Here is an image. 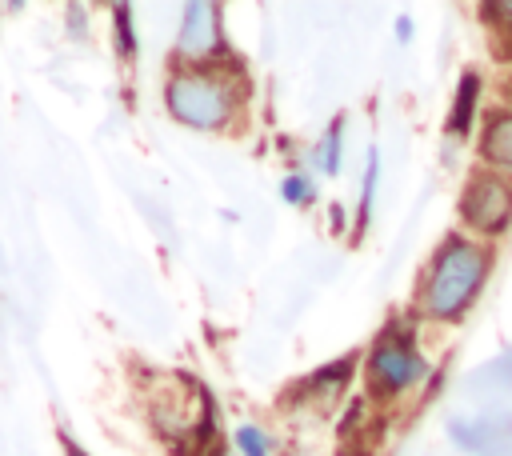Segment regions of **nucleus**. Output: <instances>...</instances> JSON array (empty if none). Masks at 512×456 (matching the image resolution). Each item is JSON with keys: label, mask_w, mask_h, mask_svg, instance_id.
Here are the masks:
<instances>
[{"label": "nucleus", "mask_w": 512, "mask_h": 456, "mask_svg": "<svg viewBox=\"0 0 512 456\" xmlns=\"http://www.w3.org/2000/svg\"><path fill=\"white\" fill-rule=\"evenodd\" d=\"M492 272H496V244H484L464 236L460 228H448L432 244L428 260L420 264V276L412 288V312L420 316V324L456 328L480 304Z\"/></svg>", "instance_id": "obj_1"}, {"label": "nucleus", "mask_w": 512, "mask_h": 456, "mask_svg": "<svg viewBox=\"0 0 512 456\" xmlns=\"http://www.w3.org/2000/svg\"><path fill=\"white\" fill-rule=\"evenodd\" d=\"M248 68L236 56L232 64L212 68H168L164 76V112L192 132H232L248 108Z\"/></svg>", "instance_id": "obj_2"}, {"label": "nucleus", "mask_w": 512, "mask_h": 456, "mask_svg": "<svg viewBox=\"0 0 512 456\" xmlns=\"http://www.w3.org/2000/svg\"><path fill=\"white\" fill-rule=\"evenodd\" d=\"M428 376H432V364L420 352V316L408 308L404 316H392L360 356L364 396L372 404H396L408 392L424 388Z\"/></svg>", "instance_id": "obj_3"}, {"label": "nucleus", "mask_w": 512, "mask_h": 456, "mask_svg": "<svg viewBox=\"0 0 512 456\" xmlns=\"http://www.w3.org/2000/svg\"><path fill=\"white\" fill-rule=\"evenodd\" d=\"M456 228L472 240L500 244L512 232V176L472 164L456 192Z\"/></svg>", "instance_id": "obj_4"}, {"label": "nucleus", "mask_w": 512, "mask_h": 456, "mask_svg": "<svg viewBox=\"0 0 512 456\" xmlns=\"http://www.w3.org/2000/svg\"><path fill=\"white\" fill-rule=\"evenodd\" d=\"M236 52L224 36V8L216 0H192L180 8V28L172 44V64L176 68H212V64H232Z\"/></svg>", "instance_id": "obj_5"}, {"label": "nucleus", "mask_w": 512, "mask_h": 456, "mask_svg": "<svg viewBox=\"0 0 512 456\" xmlns=\"http://www.w3.org/2000/svg\"><path fill=\"white\" fill-rule=\"evenodd\" d=\"M448 436L468 456H512V408H488L480 416H452Z\"/></svg>", "instance_id": "obj_6"}, {"label": "nucleus", "mask_w": 512, "mask_h": 456, "mask_svg": "<svg viewBox=\"0 0 512 456\" xmlns=\"http://www.w3.org/2000/svg\"><path fill=\"white\" fill-rule=\"evenodd\" d=\"M480 116H484V72L480 68H464L456 76V88H452V100H448L444 132L452 140H468V136H476Z\"/></svg>", "instance_id": "obj_7"}, {"label": "nucleus", "mask_w": 512, "mask_h": 456, "mask_svg": "<svg viewBox=\"0 0 512 456\" xmlns=\"http://www.w3.org/2000/svg\"><path fill=\"white\" fill-rule=\"evenodd\" d=\"M476 164L512 176V112L492 104L476 124Z\"/></svg>", "instance_id": "obj_8"}, {"label": "nucleus", "mask_w": 512, "mask_h": 456, "mask_svg": "<svg viewBox=\"0 0 512 456\" xmlns=\"http://www.w3.org/2000/svg\"><path fill=\"white\" fill-rule=\"evenodd\" d=\"M356 376H360V352H344V356H336V360L312 368V372L296 384V392H308L312 404H332V400H340V396L348 392V384H352Z\"/></svg>", "instance_id": "obj_9"}, {"label": "nucleus", "mask_w": 512, "mask_h": 456, "mask_svg": "<svg viewBox=\"0 0 512 456\" xmlns=\"http://www.w3.org/2000/svg\"><path fill=\"white\" fill-rule=\"evenodd\" d=\"M480 16L488 28L492 60L512 68V0H488V4H480Z\"/></svg>", "instance_id": "obj_10"}, {"label": "nucleus", "mask_w": 512, "mask_h": 456, "mask_svg": "<svg viewBox=\"0 0 512 456\" xmlns=\"http://www.w3.org/2000/svg\"><path fill=\"white\" fill-rule=\"evenodd\" d=\"M376 188H380V148L372 144L364 152V176H360V200H356V212H352V240H360L372 224V212H376Z\"/></svg>", "instance_id": "obj_11"}, {"label": "nucleus", "mask_w": 512, "mask_h": 456, "mask_svg": "<svg viewBox=\"0 0 512 456\" xmlns=\"http://www.w3.org/2000/svg\"><path fill=\"white\" fill-rule=\"evenodd\" d=\"M312 168L320 176H340L344 168V116H332L320 140L312 144Z\"/></svg>", "instance_id": "obj_12"}, {"label": "nucleus", "mask_w": 512, "mask_h": 456, "mask_svg": "<svg viewBox=\"0 0 512 456\" xmlns=\"http://www.w3.org/2000/svg\"><path fill=\"white\" fill-rule=\"evenodd\" d=\"M112 40H116V56L124 64H136L140 36H136V8L132 4H112Z\"/></svg>", "instance_id": "obj_13"}, {"label": "nucleus", "mask_w": 512, "mask_h": 456, "mask_svg": "<svg viewBox=\"0 0 512 456\" xmlns=\"http://www.w3.org/2000/svg\"><path fill=\"white\" fill-rule=\"evenodd\" d=\"M280 200L284 204H292V208H312L316 204V180L308 176V172H284V180H280Z\"/></svg>", "instance_id": "obj_14"}, {"label": "nucleus", "mask_w": 512, "mask_h": 456, "mask_svg": "<svg viewBox=\"0 0 512 456\" xmlns=\"http://www.w3.org/2000/svg\"><path fill=\"white\" fill-rule=\"evenodd\" d=\"M232 444H236L240 456H272V436H268V428H264V424H252V420L236 424Z\"/></svg>", "instance_id": "obj_15"}, {"label": "nucleus", "mask_w": 512, "mask_h": 456, "mask_svg": "<svg viewBox=\"0 0 512 456\" xmlns=\"http://www.w3.org/2000/svg\"><path fill=\"white\" fill-rule=\"evenodd\" d=\"M84 16H88L84 4H68V8H64V20H68L64 28H68L72 40H84V36H88V20H84Z\"/></svg>", "instance_id": "obj_16"}, {"label": "nucleus", "mask_w": 512, "mask_h": 456, "mask_svg": "<svg viewBox=\"0 0 512 456\" xmlns=\"http://www.w3.org/2000/svg\"><path fill=\"white\" fill-rule=\"evenodd\" d=\"M488 372V380L496 384V388H504V392H512V352H504L496 364H488L484 368Z\"/></svg>", "instance_id": "obj_17"}, {"label": "nucleus", "mask_w": 512, "mask_h": 456, "mask_svg": "<svg viewBox=\"0 0 512 456\" xmlns=\"http://www.w3.org/2000/svg\"><path fill=\"white\" fill-rule=\"evenodd\" d=\"M392 36H396L400 44H412V36H416V24H412V16H396V24H392Z\"/></svg>", "instance_id": "obj_18"}, {"label": "nucleus", "mask_w": 512, "mask_h": 456, "mask_svg": "<svg viewBox=\"0 0 512 456\" xmlns=\"http://www.w3.org/2000/svg\"><path fill=\"white\" fill-rule=\"evenodd\" d=\"M328 228L332 232H344L348 228V208L344 204H328Z\"/></svg>", "instance_id": "obj_19"}, {"label": "nucleus", "mask_w": 512, "mask_h": 456, "mask_svg": "<svg viewBox=\"0 0 512 456\" xmlns=\"http://www.w3.org/2000/svg\"><path fill=\"white\" fill-rule=\"evenodd\" d=\"M60 448H64V456H88V448H80L68 428H60Z\"/></svg>", "instance_id": "obj_20"}, {"label": "nucleus", "mask_w": 512, "mask_h": 456, "mask_svg": "<svg viewBox=\"0 0 512 456\" xmlns=\"http://www.w3.org/2000/svg\"><path fill=\"white\" fill-rule=\"evenodd\" d=\"M192 456H232V452H228L224 440H216V444H208V448H192Z\"/></svg>", "instance_id": "obj_21"}, {"label": "nucleus", "mask_w": 512, "mask_h": 456, "mask_svg": "<svg viewBox=\"0 0 512 456\" xmlns=\"http://www.w3.org/2000/svg\"><path fill=\"white\" fill-rule=\"evenodd\" d=\"M500 108L512 112V68H508V76H504V84H500Z\"/></svg>", "instance_id": "obj_22"}]
</instances>
